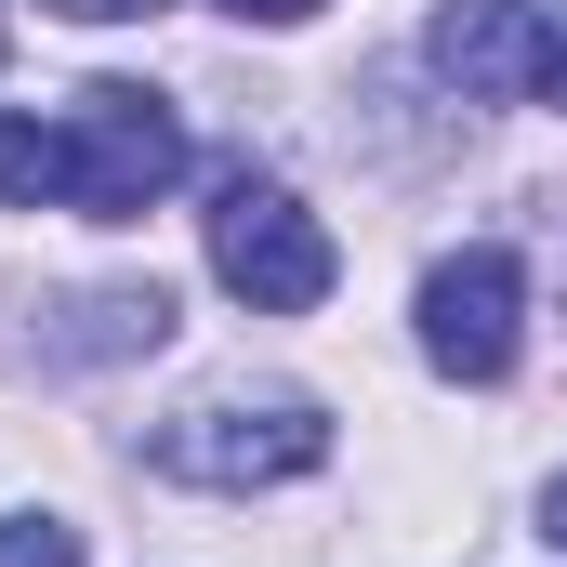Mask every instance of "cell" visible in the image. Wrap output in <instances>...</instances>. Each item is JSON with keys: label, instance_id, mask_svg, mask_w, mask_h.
I'll use <instances>...</instances> for the list:
<instances>
[{"label": "cell", "instance_id": "obj_12", "mask_svg": "<svg viewBox=\"0 0 567 567\" xmlns=\"http://www.w3.org/2000/svg\"><path fill=\"white\" fill-rule=\"evenodd\" d=\"M0 53H13V27H0Z\"/></svg>", "mask_w": 567, "mask_h": 567}, {"label": "cell", "instance_id": "obj_3", "mask_svg": "<svg viewBox=\"0 0 567 567\" xmlns=\"http://www.w3.org/2000/svg\"><path fill=\"white\" fill-rule=\"evenodd\" d=\"M317 462H330V410H317V396L158 423V475H185V488H290V475H317Z\"/></svg>", "mask_w": 567, "mask_h": 567}, {"label": "cell", "instance_id": "obj_9", "mask_svg": "<svg viewBox=\"0 0 567 567\" xmlns=\"http://www.w3.org/2000/svg\"><path fill=\"white\" fill-rule=\"evenodd\" d=\"M542 106H567V13H555V53H542Z\"/></svg>", "mask_w": 567, "mask_h": 567}, {"label": "cell", "instance_id": "obj_4", "mask_svg": "<svg viewBox=\"0 0 567 567\" xmlns=\"http://www.w3.org/2000/svg\"><path fill=\"white\" fill-rule=\"evenodd\" d=\"M515 343H528V265H515L502 238L449 251V265L423 278V357L449 370V383H502Z\"/></svg>", "mask_w": 567, "mask_h": 567}, {"label": "cell", "instance_id": "obj_1", "mask_svg": "<svg viewBox=\"0 0 567 567\" xmlns=\"http://www.w3.org/2000/svg\"><path fill=\"white\" fill-rule=\"evenodd\" d=\"M53 133H66V212H93V225H145L185 185V120L145 80H93Z\"/></svg>", "mask_w": 567, "mask_h": 567}, {"label": "cell", "instance_id": "obj_10", "mask_svg": "<svg viewBox=\"0 0 567 567\" xmlns=\"http://www.w3.org/2000/svg\"><path fill=\"white\" fill-rule=\"evenodd\" d=\"M225 13H265V27H303L317 0H225Z\"/></svg>", "mask_w": 567, "mask_h": 567}, {"label": "cell", "instance_id": "obj_2", "mask_svg": "<svg viewBox=\"0 0 567 567\" xmlns=\"http://www.w3.org/2000/svg\"><path fill=\"white\" fill-rule=\"evenodd\" d=\"M212 278L238 290L251 317H303V303H330L343 251H330V225L290 198L278 172H225L212 185Z\"/></svg>", "mask_w": 567, "mask_h": 567}, {"label": "cell", "instance_id": "obj_7", "mask_svg": "<svg viewBox=\"0 0 567 567\" xmlns=\"http://www.w3.org/2000/svg\"><path fill=\"white\" fill-rule=\"evenodd\" d=\"M0 567H80V528L66 515H0Z\"/></svg>", "mask_w": 567, "mask_h": 567}, {"label": "cell", "instance_id": "obj_8", "mask_svg": "<svg viewBox=\"0 0 567 567\" xmlns=\"http://www.w3.org/2000/svg\"><path fill=\"white\" fill-rule=\"evenodd\" d=\"M53 13H80V27H133V13H172V0H53Z\"/></svg>", "mask_w": 567, "mask_h": 567}, {"label": "cell", "instance_id": "obj_11", "mask_svg": "<svg viewBox=\"0 0 567 567\" xmlns=\"http://www.w3.org/2000/svg\"><path fill=\"white\" fill-rule=\"evenodd\" d=\"M542 542H555V555H567V475H555V488H542Z\"/></svg>", "mask_w": 567, "mask_h": 567}, {"label": "cell", "instance_id": "obj_5", "mask_svg": "<svg viewBox=\"0 0 567 567\" xmlns=\"http://www.w3.org/2000/svg\"><path fill=\"white\" fill-rule=\"evenodd\" d=\"M542 53H555V13L542 0H449L435 13V66L462 80V106H542Z\"/></svg>", "mask_w": 567, "mask_h": 567}, {"label": "cell", "instance_id": "obj_6", "mask_svg": "<svg viewBox=\"0 0 567 567\" xmlns=\"http://www.w3.org/2000/svg\"><path fill=\"white\" fill-rule=\"evenodd\" d=\"M66 198V133L53 120H0V212H40Z\"/></svg>", "mask_w": 567, "mask_h": 567}]
</instances>
